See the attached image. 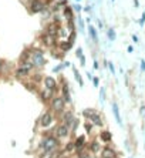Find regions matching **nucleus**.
I'll return each instance as SVG.
<instances>
[{
    "mask_svg": "<svg viewBox=\"0 0 145 158\" xmlns=\"http://www.w3.org/2000/svg\"><path fill=\"white\" fill-rule=\"evenodd\" d=\"M39 152L41 151H57L60 150V140L54 134H46L39 143Z\"/></svg>",
    "mask_w": 145,
    "mask_h": 158,
    "instance_id": "1",
    "label": "nucleus"
},
{
    "mask_svg": "<svg viewBox=\"0 0 145 158\" xmlns=\"http://www.w3.org/2000/svg\"><path fill=\"white\" fill-rule=\"evenodd\" d=\"M66 100L63 98L61 96H54V98L48 103V107H50V111H53L56 115H60L61 112L66 110Z\"/></svg>",
    "mask_w": 145,
    "mask_h": 158,
    "instance_id": "2",
    "label": "nucleus"
},
{
    "mask_svg": "<svg viewBox=\"0 0 145 158\" xmlns=\"http://www.w3.org/2000/svg\"><path fill=\"white\" fill-rule=\"evenodd\" d=\"M56 114L53 111H50V110H47L44 111L41 115H40L39 118V127L40 128H43V130H47V128H50V127H53L54 123H56V117H54Z\"/></svg>",
    "mask_w": 145,
    "mask_h": 158,
    "instance_id": "3",
    "label": "nucleus"
},
{
    "mask_svg": "<svg viewBox=\"0 0 145 158\" xmlns=\"http://www.w3.org/2000/svg\"><path fill=\"white\" fill-rule=\"evenodd\" d=\"M31 61H33L36 68H43V67L46 66L47 60L44 57L43 50H40V49H31Z\"/></svg>",
    "mask_w": 145,
    "mask_h": 158,
    "instance_id": "4",
    "label": "nucleus"
},
{
    "mask_svg": "<svg viewBox=\"0 0 145 158\" xmlns=\"http://www.w3.org/2000/svg\"><path fill=\"white\" fill-rule=\"evenodd\" d=\"M54 135L57 137L59 140H64V138H68L71 135V128L70 125L64 124V123H60L54 127Z\"/></svg>",
    "mask_w": 145,
    "mask_h": 158,
    "instance_id": "5",
    "label": "nucleus"
},
{
    "mask_svg": "<svg viewBox=\"0 0 145 158\" xmlns=\"http://www.w3.org/2000/svg\"><path fill=\"white\" fill-rule=\"evenodd\" d=\"M29 9H30V12L33 14H36V13H43L44 10L48 9V6H47V3L44 0H30L29 1Z\"/></svg>",
    "mask_w": 145,
    "mask_h": 158,
    "instance_id": "6",
    "label": "nucleus"
},
{
    "mask_svg": "<svg viewBox=\"0 0 145 158\" xmlns=\"http://www.w3.org/2000/svg\"><path fill=\"white\" fill-rule=\"evenodd\" d=\"M40 43L43 44L47 49H54V47L59 46V41H57V37H53V36H48L44 32L40 36Z\"/></svg>",
    "mask_w": 145,
    "mask_h": 158,
    "instance_id": "7",
    "label": "nucleus"
},
{
    "mask_svg": "<svg viewBox=\"0 0 145 158\" xmlns=\"http://www.w3.org/2000/svg\"><path fill=\"white\" fill-rule=\"evenodd\" d=\"M60 96L66 100L67 104H71V94H70L68 83H66V80L64 79H61V84H60Z\"/></svg>",
    "mask_w": 145,
    "mask_h": 158,
    "instance_id": "8",
    "label": "nucleus"
},
{
    "mask_svg": "<svg viewBox=\"0 0 145 158\" xmlns=\"http://www.w3.org/2000/svg\"><path fill=\"white\" fill-rule=\"evenodd\" d=\"M43 86L46 87V88H48V90H53V91H56V93L60 90L59 81L54 79V77H51V76H46V77L43 79Z\"/></svg>",
    "mask_w": 145,
    "mask_h": 158,
    "instance_id": "9",
    "label": "nucleus"
},
{
    "mask_svg": "<svg viewBox=\"0 0 145 158\" xmlns=\"http://www.w3.org/2000/svg\"><path fill=\"white\" fill-rule=\"evenodd\" d=\"M101 158H118V154L115 151V148L111 147L110 144H105L101 150Z\"/></svg>",
    "mask_w": 145,
    "mask_h": 158,
    "instance_id": "10",
    "label": "nucleus"
},
{
    "mask_svg": "<svg viewBox=\"0 0 145 158\" xmlns=\"http://www.w3.org/2000/svg\"><path fill=\"white\" fill-rule=\"evenodd\" d=\"M59 32H60V24L54 23V21L47 23L46 27H44V33L48 34V36H53V37H59Z\"/></svg>",
    "mask_w": 145,
    "mask_h": 158,
    "instance_id": "11",
    "label": "nucleus"
},
{
    "mask_svg": "<svg viewBox=\"0 0 145 158\" xmlns=\"http://www.w3.org/2000/svg\"><path fill=\"white\" fill-rule=\"evenodd\" d=\"M39 96L43 103H50V101L54 98V96H57V94H56V91H53V90H48L46 87H43V90L40 91Z\"/></svg>",
    "mask_w": 145,
    "mask_h": 158,
    "instance_id": "12",
    "label": "nucleus"
},
{
    "mask_svg": "<svg viewBox=\"0 0 145 158\" xmlns=\"http://www.w3.org/2000/svg\"><path fill=\"white\" fill-rule=\"evenodd\" d=\"M74 112L71 110H64V111L60 114V123H64L67 125H71V123L74 121Z\"/></svg>",
    "mask_w": 145,
    "mask_h": 158,
    "instance_id": "13",
    "label": "nucleus"
},
{
    "mask_svg": "<svg viewBox=\"0 0 145 158\" xmlns=\"http://www.w3.org/2000/svg\"><path fill=\"white\" fill-rule=\"evenodd\" d=\"M87 120H88V121H91L95 127H100V128H103V127H104V120H103V117H101V114H100L98 111L92 112Z\"/></svg>",
    "mask_w": 145,
    "mask_h": 158,
    "instance_id": "14",
    "label": "nucleus"
},
{
    "mask_svg": "<svg viewBox=\"0 0 145 158\" xmlns=\"http://www.w3.org/2000/svg\"><path fill=\"white\" fill-rule=\"evenodd\" d=\"M101 150H103V147H101V141H100V140H91V141H90V144H88V151L91 152L92 155L100 154Z\"/></svg>",
    "mask_w": 145,
    "mask_h": 158,
    "instance_id": "15",
    "label": "nucleus"
},
{
    "mask_svg": "<svg viewBox=\"0 0 145 158\" xmlns=\"http://www.w3.org/2000/svg\"><path fill=\"white\" fill-rule=\"evenodd\" d=\"M111 111H112V115H114V118L117 121V124L119 127H122V120H121V112H119V107L118 104L115 103V101H112L111 103Z\"/></svg>",
    "mask_w": 145,
    "mask_h": 158,
    "instance_id": "16",
    "label": "nucleus"
},
{
    "mask_svg": "<svg viewBox=\"0 0 145 158\" xmlns=\"http://www.w3.org/2000/svg\"><path fill=\"white\" fill-rule=\"evenodd\" d=\"M72 46H74V44H72L70 40H68V39H64V40H60V41H59V46H57V47H59V50L63 53V54H66L67 51H70V50H71Z\"/></svg>",
    "mask_w": 145,
    "mask_h": 158,
    "instance_id": "17",
    "label": "nucleus"
},
{
    "mask_svg": "<svg viewBox=\"0 0 145 158\" xmlns=\"http://www.w3.org/2000/svg\"><path fill=\"white\" fill-rule=\"evenodd\" d=\"M98 138L101 143H104V144H110L112 141V132L108 131V130H101L100 131V135Z\"/></svg>",
    "mask_w": 145,
    "mask_h": 158,
    "instance_id": "18",
    "label": "nucleus"
},
{
    "mask_svg": "<svg viewBox=\"0 0 145 158\" xmlns=\"http://www.w3.org/2000/svg\"><path fill=\"white\" fill-rule=\"evenodd\" d=\"M72 141H74V145H75V151H77V150L86 148V144H87L86 135H78V137H75Z\"/></svg>",
    "mask_w": 145,
    "mask_h": 158,
    "instance_id": "19",
    "label": "nucleus"
},
{
    "mask_svg": "<svg viewBox=\"0 0 145 158\" xmlns=\"http://www.w3.org/2000/svg\"><path fill=\"white\" fill-rule=\"evenodd\" d=\"M63 17L66 19V21H74V9L72 6H67L63 10Z\"/></svg>",
    "mask_w": 145,
    "mask_h": 158,
    "instance_id": "20",
    "label": "nucleus"
},
{
    "mask_svg": "<svg viewBox=\"0 0 145 158\" xmlns=\"http://www.w3.org/2000/svg\"><path fill=\"white\" fill-rule=\"evenodd\" d=\"M63 151L66 152L67 155L74 154V152H75V145H74V141H68V143L64 145V150H63Z\"/></svg>",
    "mask_w": 145,
    "mask_h": 158,
    "instance_id": "21",
    "label": "nucleus"
},
{
    "mask_svg": "<svg viewBox=\"0 0 145 158\" xmlns=\"http://www.w3.org/2000/svg\"><path fill=\"white\" fill-rule=\"evenodd\" d=\"M72 73H74V79H75V81L78 83V86H80V87H84V81H83V77H81L80 71L77 70V67H72Z\"/></svg>",
    "mask_w": 145,
    "mask_h": 158,
    "instance_id": "22",
    "label": "nucleus"
},
{
    "mask_svg": "<svg viewBox=\"0 0 145 158\" xmlns=\"http://www.w3.org/2000/svg\"><path fill=\"white\" fill-rule=\"evenodd\" d=\"M88 33H90V37L94 43H98V34H97V30H95V27L94 26H88Z\"/></svg>",
    "mask_w": 145,
    "mask_h": 158,
    "instance_id": "23",
    "label": "nucleus"
},
{
    "mask_svg": "<svg viewBox=\"0 0 145 158\" xmlns=\"http://www.w3.org/2000/svg\"><path fill=\"white\" fill-rule=\"evenodd\" d=\"M78 127H80V118H74V121L71 123V125H70V128H71V134H75L77 132V130H78Z\"/></svg>",
    "mask_w": 145,
    "mask_h": 158,
    "instance_id": "24",
    "label": "nucleus"
},
{
    "mask_svg": "<svg viewBox=\"0 0 145 158\" xmlns=\"http://www.w3.org/2000/svg\"><path fill=\"white\" fill-rule=\"evenodd\" d=\"M70 64H71L70 61H63L61 64H59V66H56V67H54V68H53V71H54V73H59V71H61L63 68H66V67H68Z\"/></svg>",
    "mask_w": 145,
    "mask_h": 158,
    "instance_id": "25",
    "label": "nucleus"
},
{
    "mask_svg": "<svg viewBox=\"0 0 145 158\" xmlns=\"http://www.w3.org/2000/svg\"><path fill=\"white\" fill-rule=\"evenodd\" d=\"M107 37H108V40H110V41H114V40L117 39V33H115V30H114L112 27L107 30Z\"/></svg>",
    "mask_w": 145,
    "mask_h": 158,
    "instance_id": "26",
    "label": "nucleus"
},
{
    "mask_svg": "<svg viewBox=\"0 0 145 158\" xmlns=\"http://www.w3.org/2000/svg\"><path fill=\"white\" fill-rule=\"evenodd\" d=\"M94 127H95V125L92 124L91 121H88V120H87L86 125H84V128H86V132H87V134H92V131H94Z\"/></svg>",
    "mask_w": 145,
    "mask_h": 158,
    "instance_id": "27",
    "label": "nucleus"
},
{
    "mask_svg": "<svg viewBox=\"0 0 145 158\" xmlns=\"http://www.w3.org/2000/svg\"><path fill=\"white\" fill-rule=\"evenodd\" d=\"M95 111H97L95 108H84V110H83V115H84L86 118H88L92 112H95Z\"/></svg>",
    "mask_w": 145,
    "mask_h": 158,
    "instance_id": "28",
    "label": "nucleus"
},
{
    "mask_svg": "<svg viewBox=\"0 0 145 158\" xmlns=\"http://www.w3.org/2000/svg\"><path fill=\"white\" fill-rule=\"evenodd\" d=\"M66 26L70 33H71V32H75V23H74V21H66Z\"/></svg>",
    "mask_w": 145,
    "mask_h": 158,
    "instance_id": "29",
    "label": "nucleus"
},
{
    "mask_svg": "<svg viewBox=\"0 0 145 158\" xmlns=\"http://www.w3.org/2000/svg\"><path fill=\"white\" fill-rule=\"evenodd\" d=\"M100 100H101V103L105 101V88H104V87L100 88Z\"/></svg>",
    "mask_w": 145,
    "mask_h": 158,
    "instance_id": "30",
    "label": "nucleus"
},
{
    "mask_svg": "<svg viewBox=\"0 0 145 158\" xmlns=\"http://www.w3.org/2000/svg\"><path fill=\"white\" fill-rule=\"evenodd\" d=\"M75 39H77V30H75V32H71V33H70V36H68V40L71 41L72 44L75 43Z\"/></svg>",
    "mask_w": 145,
    "mask_h": 158,
    "instance_id": "31",
    "label": "nucleus"
},
{
    "mask_svg": "<svg viewBox=\"0 0 145 158\" xmlns=\"http://www.w3.org/2000/svg\"><path fill=\"white\" fill-rule=\"evenodd\" d=\"M139 117L142 120H145V104L139 105Z\"/></svg>",
    "mask_w": 145,
    "mask_h": 158,
    "instance_id": "32",
    "label": "nucleus"
},
{
    "mask_svg": "<svg viewBox=\"0 0 145 158\" xmlns=\"http://www.w3.org/2000/svg\"><path fill=\"white\" fill-rule=\"evenodd\" d=\"M78 26H80V32L84 33V21H83V19L80 16H78Z\"/></svg>",
    "mask_w": 145,
    "mask_h": 158,
    "instance_id": "33",
    "label": "nucleus"
},
{
    "mask_svg": "<svg viewBox=\"0 0 145 158\" xmlns=\"http://www.w3.org/2000/svg\"><path fill=\"white\" fill-rule=\"evenodd\" d=\"M75 56H77V59H81V57L84 56V53H83V49H81V47H78V49L75 50Z\"/></svg>",
    "mask_w": 145,
    "mask_h": 158,
    "instance_id": "34",
    "label": "nucleus"
},
{
    "mask_svg": "<svg viewBox=\"0 0 145 158\" xmlns=\"http://www.w3.org/2000/svg\"><path fill=\"white\" fill-rule=\"evenodd\" d=\"M108 68H110V71H111L112 76H114V74H115V66H114L112 61H108Z\"/></svg>",
    "mask_w": 145,
    "mask_h": 158,
    "instance_id": "35",
    "label": "nucleus"
},
{
    "mask_svg": "<svg viewBox=\"0 0 145 158\" xmlns=\"http://www.w3.org/2000/svg\"><path fill=\"white\" fill-rule=\"evenodd\" d=\"M72 9H74V12H77V13H80V12L83 10V7H81V4H80V3H75V4L72 6Z\"/></svg>",
    "mask_w": 145,
    "mask_h": 158,
    "instance_id": "36",
    "label": "nucleus"
},
{
    "mask_svg": "<svg viewBox=\"0 0 145 158\" xmlns=\"http://www.w3.org/2000/svg\"><path fill=\"white\" fill-rule=\"evenodd\" d=\"M138 23H139V26H141V27L145 24V12H142V14H141V19H139Z\"/></svg>",
    "mask_w": 145,
    "mask_h": 158,
    "instance_id": "37",
    "label": "nucleus"
},
{
    "mask_svg": "<svg viewBox=\"0 0 145 158\" xmlns=\"http://www.w3.org/2000/svg\"><path fill=\"white\" fill-rule=\"evenodd\" d=\"M92 84H94V87H100V79L98 77H94V79H92Z\"/></svg>",
    "mask_w": 145,
    "mask_h": 158,
    "instance_id": "38",
    "label": "nucleus"
},
{
    "mask_svg": "<svg viewBox=\"0 0 145 158\" xmlns=\"http://www.w3.org/2000/svg\"><path fill=\"white\" fill-rule=\"evenodd\" d=\"M80 66H86V56H83V57H81V59H80Z\"/></svg>",
    "mask_w": 145,
    "mask_h": 158,
    "instance_id": "39",
    "label": "nucleus"
},
{
    "mask_svg": "<svg viewBox=\"0 0 145 158\" xmlns=\"http://www.w3.org/2000/svg\"><path fill=\"white\" fill-rule=\"evenodd\" d=\"M141 71L145 73V60H141Z\"/></svg>",
    "mask_w": 145,
    "mask_h": 158,
    "instance_id": "40",
    "label": "nucleus"
},
{
    "mask_svg": "<svg viewBox=\"0 0 145 158\" xmlns=\"http://www.w3.org/2000/svg\"><path fill=\"white\" fill-rule=\"evenodd\" d=\"M132 41L134 43H138V36L137 34H132Z\"/></svg>",
    "mask_w": 145,
    "mask_h": 158,
    "instance_id": "41",
    "label": "nucleus"
},
{
    "mask_svg": "<svg viewBox=\"0 0 145 158\" xmlns=\"http://www.w3.org/2000/svg\"><path fill=\"white\" fill-rule=\"evenodd\" d=\"M94 68H95V70H98V68H100V64H98V61H97V60H94Z\"/></svg>",
    "mask_w": 145,
    "mask_h": 158,
    "instance_id": "42",
    "label": "nucleus"
},
{
    "mask_svg": "<svg viewBox=\"0 0 145 158\" xmlns=\"http://www.w3.org/2000/svg\"><path fill=\"white\" fill-rule=\"evenodd\" d=\"M87 77H88V80H91V81H92V79H94V77H92V74L90 71L87 73Z\"/></svg>",
    "mask_w": 145,
    "mask_h": 158,
    "instance_id": "43",
    "label": "nucleus"
},
{
    "mask_svg": "<svg viewBox=\"0 0 145 158\" xmlns=\"http://www.w3.org/2000/svg\"><path fill=\"white\" fill-rule=\"evenodd\" d=\"M84 12H88V13H90V12H91V7H90V6L84 7Z\"/></svg>",
    "mask_w": 145,
    "mask_h": 158,
    "instance_id": "44",
    "label": "nucleus"
},
{
    "mask_svg": "<svg viewBox=\"0 0 145 158\" xmlns=\"http://www.w3.org/2000/svg\"><path fill=\"white\" fill-rule=\"evenodd\" d=\"M127 50H128V53H132V51H134V47H132V46H128V49H127Z\"/></svg>",
    "mask_w": 145,
    "mask_h": 158,
    "instance_id": "45",
    "label": "nucleus"
},
{
    "mask_svg": "<svg viewBox=\"0 0 145 158\" xmlns=\"http://www.w3.org/2000/svg\"><path fill=\"white\" fill-rule=\"evenodd\" d=\"M98 27H100V29H103V27H104V24H103V21H101V20L98 21Z\"/></svg>",
    "mask_w": 145,
    "mask_h": 158,
    "instance_id": "46",
    "label": "nucleus"
},
{
    "mask_svg": "<svg viewBox=\"0 0 145 158\" xmlns=\"http://www.w3.org/2000/svg\"><path fill=\"white\" fill-rule=\"evenodd\" d=\"M134 3H135V7H138V0H134Z\"/></svg>",
    "mask_w": 145,
    "mask_h": 158,
    "instance_id": "47",
    "label": "nucleus"
},
{
    "mask_svg": "<svg viewBox=\"0 0 145 158\" xmlns=\"http://www.w3.org/2000/svg\"><path fill=\"white\" fill-rule=\"evenodd\" d=\"M77 1H80V0H77Z\"/></svg>",
    "mask_w": 145,
    "mask_h": 158,
    "instance_id": "48",
    "label": "nucleus"
},
{
    "mask_svg": "<svg viewBox=\"0 0 145 158\" xmlns=\"http://www.w3.org/2000/svg\"><path fill=\"white\" fill-rule=\"evenodd\" d=\"M112 1H114V0H112Z\"/></svg>",
    "mask_w": 145,
    "mask_h": 158,
    "instance_id": "49",
    "label": "nucleus"
}]
</instances>
